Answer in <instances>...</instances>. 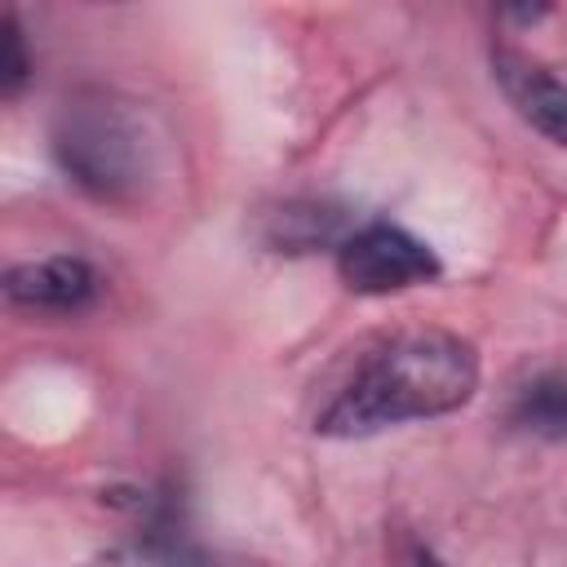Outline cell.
<instances>
[{"instance_id":"1","label":"cell","mask_w":567,"mask_h":567,"mask_svg":"<svg viewBox=\"0 0 567 567\" xmlns=\"http://www.w3.org/2000/svg\"><path fill=\"white\" fill-rule=\"evenodd\" d=\"M478 390V350L447 328H412L381 341L315 416L328 439H363L403 421L447 416Z\"/></svg>"},{"instance_id":"2","label":"cell","mask_w":567,"mask_h":567,"mask_svg":"<svg viewBox=\"0 0 567 567\" xmlns=\"http://www.w3.org/2000/svg\"><path fill=\"white\" fill-rule=\"evenodd\" d=\"M53 159L84 195L133 204L155 173V142L128 102L80 93L53 120Z\"/></svg>"},{"instance_id":"3","label":"cell","mask_w":567,"mask_h":567,"mask_svg":"<svg viewBox=\"0 0 567 567\" xmlns=\"http://www.w3.org/2000/svg\"><path fill=\"white\" fill-rule=\"evenodd\" d=\"M337 275L359 297H390V292L434 284L443 275V261L412 230H403L394 221H368L341 239Z\"/></svg>"},{"instance_id":"4","label":"cell","mask_w":567,"mask_h":567,"mask_svg":"<svg viewBox=\"0 0 567 567\" xmlns=\"http://www.w3.org/2000/svg\"><path fill=\"white\" fill-rule=\"evenodd\" d=\"M93 292H97V270L84 257H66V252L40 257V261H18L4 275V297L27 310L66 315V310L89 306Z\"/></svg>"},{"instance_id":"5","label":"cell","mask_w":567,"mask_h":567,"mask_svg":"<svg viewBox=\"0 0 567 567\" xmlns=\"http://www.w3.org/2000/svg\"><path fill=\"white\" fill-rule=\"evenodd\" d=\"M492 66H496V80H501L505 97L514 102V111L536 133H545L554 146L567 151V80L549 75L545 66H536L518 53H496Z\"/></svg>"},{"instance_id":"6","label":"cell","mask_w":567,"mask_h":567,"mask_svg":"<svg viewBox=\"0 0 567 567\" xmlns=\"http://www.w3.org/2000/svg\"><path fill=\"white\" fill-rule=\"evenodd\" d=\"M346 217L332 204L319 199H288L275 213L261 217V244L275 252H315V248H341L346 239Z\"/></svg>"},{"instance_id":"7","label":"cell","mask_w":567,"mask_h":567,"mask_svg":"<svg viewBox=\"0 0 567 567\" xmlns=\"http://www.w3.org/2000/svg\"><path fill=\"white\" fill-rule=\"evenodd\" d=\"M84 567H239V563H230L213 549H199L190 540L164 536V532H146L137 540H124V545L93 554Z\"/></svg>"},{"instance_id":"8","label":"cell","mask_w":567,"mask_h":567,"mask_svg":"<svg viewBox=\"0 0 567 567\" xmlns=\"http://www.w3.org/2000/svg\"><path fill=\"white\" fill-rule=\"evenodd\" d=\"M509 421L536 439H567V372H540L518 385Z\"/></svg>"},{"instance_id":"9","label":"cell","mask_w":567,"mask_h":567,"mask_svg":"<svg viewBox=\"0 0 567 567\" xmlns=\"http://www.w3.org/2000/svg\"><path fill=\"white\" fill-rule=\"evenodd\" d=\"M0 35H4L0 84H4V97H18V93H22V84L31 80V58H27V40H22V27H18V18H13V13H4Z\"/></svg>"},{"instance_id":"10","label":"cell","mask_w":567,"mask_h":567,"mask_svg":"<svg viewBox=\"0 0 567 567\" xmlns=\"http://www.w3.org/2000/svg\"><path fill=\"white\" fill-rule=\"evenodd\" d=\"M416 567H443V563H439V558H434V554H430V549H425V554H421V558H416Z\"/></svg>"}]
</instances>
